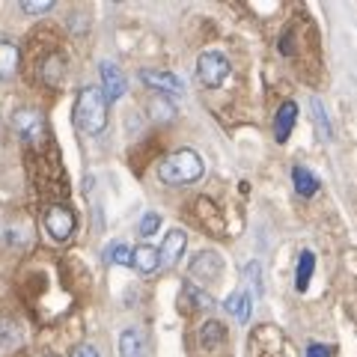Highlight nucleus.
Segmentation results:
<instances>
[{
	"mask_svg": "<svg viewBox=\"0 0 357 357\" xmlns=\"http://www.w3.org/2000/svg\"><path fill=\"white\" fill-rule=\"evenodd\" d=\"M310 114H312V128H316V137L321 143H331L333 126H331V116H328L325 105H321V98H310Z\"/></svg>",
	"mask_w": 357,
	"mask_h": 357,
	"instance_id": "ddd939ff",
	"label": "nucleus"
},
{
	"mask_svg": "<svg viewBox=\"0 0 357 357\" xmlns=\"http://www.w3.org/2000/svg\"><path fill=\"white\" fill-rule=\"evenodd\" d=\"M13 126H15V131H18L27 143H39V140L45 137V119H42L39 110H30V107L15 110Z\"/></svg>",
	"mask_w": 357,
	"mask_h": 357,
	"instance_id": "39448f33",
	"label": "nucleus"
},
{
	"mask_svg": "<svg viewBox=\"0 0 357 357\" xmlns=\"http://www.w3.org/2000/svg\"><path fill=\"white\" fill-rule=\"evenodd\" d=\"M140 81L146 84V86H152V89H161V93H167V96H182V93H185L182 81H178L176 75H170V72L143 69V72H140Z\"/></svg>",
	"mask_w": 357,
	"mask_h": 357,
	"instance_id": "0eeeda50",
	"label": "nucleus"
},
{
	"mask_svg": "<svg viewBox=\"0 0 357 357\" xmlns=\"http://www.w3.org/2000/svg\"><path fill=\"white\" fill-rule=\"evenodd\" d=\"M223 310H227L238 325H248L250 312H253V301H250V295L244 292V289H238V292H232L227 301H223Z\"/></svg>",
	"mask_w": 357,
	"mask_h": 357,
	"instance_id": "9b49d317",
	"label": "nucleus"
},
{
	"mask_svg": "<svg viewBox=\"0 0 357 357\" xmlns=\"http://www.w3.org/2000/svg\"><path fill=\"white\" fill-rule=\"evenodd\" d=\"M292 182H295V191L301 197H312L319 191V178L312 176L307 167H292Z\"/></svg>",
	"mask_w": 357,
	"mask_h": 357,
	"instance_id": "a211bd4d",
	"label": "nucleus"
},
{
	"mask_svg": "<svg viewBox=\"0 0 357 357\" xmlns=\"http://www.w3.org/2000/svg\"><path fill=\"white\" fill-rule=\"evenodd\" d=\"M18 63H21V54L13 42L0 39V81H6V77H13L18 72Z\"/></svg>",
	"mask_w": 357,
	"mask_h": 357,
	"instance_id": "4468645a",
	"label": "nucleus"
},
{
	"mask_svg": "<svg viewBox=\"0 0 357 357\" xmlns=\"http://www.w3.org/2000/svg\"><path fill=\"white\" fill-rule=\"evenodd\" d=\"M185 244H188V236H185L182 229H170V232H167L164 248L158 250L161 265H176V262H178V256L185 253Z\"/></svg>",
	"mask_w": 357,
	"mask_h": 357,
	"instance_id": "f8f14e48",
	"label": "nucleus"
},
{
	"mask_svg": "<svg viewBox=\"0 0 357 357\" xmlns=\"http://www.w3.org/2000/svg\"><path fill=\"white\" fill-rule=\"evenodd\" d=\"M191 274L194 277H199V280H218V277L223 274V259L218 253H211V250H206V253H197L194 256V262H191Z\"/></svg>",
	"mask_w": 357,
	"mask_h": 357,
	"instance_id": "6e6552de",
	"label": "nucleus"
},
{
	"mask_svg": "<svg viewBox=\"0 0 357 357\" xmlns=\"http://www.w3.org/2000/svg\"><path fill=\"white\" fill-rule=\"evenodd\" d=\"M295 119H298V105L295 102H283L280 107H277V116H274V140L277 143H286L289 137H292Z\"/></svg>",
	"mask_w": 357,
	"mask_h": 357,
	"instance_id": "1a4fd4ad",
	"label": "nucleus"
},
{
	"mask_svg": "<svg viewBox=\"0 0 357 357\" xmlns=\"http://www.w3.org/2000/svg\"><path fill=\"white\" fill-rule=\"evenodd\" d=\"M75 211L66 208V206H51L45 211V229L54 241H69L72 232H75Z\"/></svg>",
	"mask_w": 357,
	"mask_h": 357,
	"instance_id": "20e7f679",
	"label": "nucleus"
},
{
	"mask_svg": "<svg viewBox=\"0 0 357 357\" xmlns=\"http://www.w3.org/2000/svg\"><path fill=\"white\" fill-rule=\"evenodd\" d=\"M312 268H316V256H312V250H301V256H298V274H295V289H298V292H307Z\"/></svg>",
	"mask_w": 357,
	"mask_h": 357,
	"instance_id": "f3484780",
	"label": "nucleus"
},
{
	"mask_svg": "<svg viewBox=\"0 0 357 357\" xmlns=\"http://www.w3.org/2000/svg\"><path fill=\"white\" fill-rule=\"evenodd\" d=\"M307 357H333V351H331V345L310 342V345H307Z\"/></svg>",
	"mask_w": 357,
	"mask_h": 357,
	"instance_id": "b1692460",
	"label": "nucleus"
},
{
	"mask_svg": "<svg viewBox=\"0 0 357 357\" xmlns=\"http://www.w3.org/2000/svg\"><path fill=\"white\" fill-rule=\"evenodd\" d=\"M51 6H54V0H24V3H21V9H24L27 15H42V13H48Z\"/></svg>",
	"mask_w": 357,
	"mask_h": 357,
	"instance_id": "4be33fe9",
	"label": "nucleus"
},
{
	"mask_svg": "<svg viewBox=\"0 0 357 357\" xmlns=\"http://www.w3.org/2000/svg\"><path fill=\"white\" fill-rule=\"evenodd\" d=\"M131 268L137 274H155L161 268V259H158V250L152 248V244H140V248L131 250Z\"/></svg>",
	"mask_w": 357,
	"mask_h": 357,
	"instance_id": "9d476101",
	"label": "nucleus"
},
{
	"mask_svg": "<svg viewBox=\"0 0 357 357\" xmlns=\"http://www.w3.org/2000/svg\"><path fill=\"white\" fill-rule=\"evenodd\" d=\"M280 54H283V57H286V54H289V57L295 54V33H286V36L280 39Z\"/></svg>",
	"mask_w": 357,
	"mask_h": 357,
	"instance_id": "a878e982",
	"label": "nucleus"
},
{
	"mask_svg": "<svg viewBox=\"0 0 357 357\" xmlns=\"http://www.w3.org/2000/svg\"><path fill=\"white\" fill-rule=\"evenodd\" d=\"M98 72H102V86H98V89L105 93L107 105H110V102H119L122 93H126V75L119 72V66L110 63V60H105L102 66H98Z\"/></svg>",
	"mask_w": 357,
	"mask_h": 357,
	"instance_id": "423d86ee",
	"label": "nucleus"
},
{
	"mask_svg": "<svg viewBox=\"0 0 357 357\" xmlns=\"http://www.w3.org/2000/svg\"><path fill=\"white\" fill-rule=\"evenodd\" d=\"M75 126L84 134H102L107 126V98L98 86H84L75 102Z\"/></svg>",
	"mask_w": 357,
	"mask_h": 357,
	"instance_id": "f03ea898",
	"label": "nucleus"
},
{
	"mask_svg": "<svg viewBox=\"0 0 357 357\" xmlns=\"http://www.w3.org/2000/svg\"><path fill=\"white\" fill-rule=\"evenodd\" d=\"M223 337H227V328L220 325V321H206L203 328H199V345H203L206 351H211V349H218V345L223 342Z\"/></svg>",
	"mask_w": 357,
	"mask_h": 357,
	"instance_id": "dca6fc26",
	"label": "nucleus"
},
{
	"mask_svg": "<svg viewBox=\"0 0 357 357\" xmlns=\"http://www.w3.org/2000/svg\"><path fill=\"white\" fill-rule=\"evenodd\" d=\"M69 357H102V354H98V351L93 349V345L81 342V345H75V349H72V354H69Z\"/></svg>",
	"mask_w": 357,
	"mask_h": 357,
	"instance_id": "393cba45",
	"label": "nucleus"
},
{
	"mask_svg": "<svg viewBox=\"0 0 357 357\" xmlns=\"http://www.w3.org/2000/svg\"><path fill=\"white\" fill-rule=\"evenodd\" d=\"M197 75H199V84L215 89V86H220L223 81H227L229 60L223 57L220 51H203L199 54V60H197Z\"/></svg>",
	"mask_w": 357,
	"mask_h": 357,
	"instance_id": "7ed1b4c3",
	"label": "nucleus"
},
{
	"mask_svg": "<svg viewBox=\"0 0 357 357\" xmlns=\"http://www.w3.org/2000/svg\"><path fill=\"white\" fill-rule=\"evenodd\" d=\"M45 81L48 84H57L60 81V57H51L48 66H45Z\"/></svg>",
	"mask_w": 357,
	"mask_h": 357,
	"instance_id": "5701e85b",
	"label": "nucleus"
},
{
	"mask_svg": "<svg viewBox=\"0 0 357 357\" xmlns=\"http://www.w3.org/2000/svg\"><path fill=\"white\" fill-rule=\"evenodd\" d=\"M102 256H105V262H110V265H131V250L122 241L107 244Z\"/></svg>",
	"mask_w": 357,
	"mask_h": 357,
	"instance_id": "6ab92c4d",
	"label": "nucleus"
},
{
	"mask_svg": "<svg viewBox=\"0 0 357 357\" xmlns=\"http://www.w3.org/2000/svg\"><path fill=\"white\" fill-rule=\"evenodd\" d=\"M158 227H161V215L149 211V215H143V220H140V236H143V238H149L152 232H158Z\"/></svg>",
	"mask_w": 357,
	"mask_h": 357,
	"instance_id": "412c9836",
	"label": "nucleus"
},
{
	"mask_svg": "<svg viewBox=\"0 0 357 357\" xmlns=\"http://www.w3.org/2000/svg\"><path fill=\"white\" fill-rule=\"evenodd\" d=\"M185 295L194 301V307H199V310H215V301H211L203 289L199 286H194V283H185Z\"/></svg>",
	"mask_w": 357,
	"mask_h": 357,
	"instance_id": "aec40b11",
	"label": "nucleus"
},
{
	"mask_svg": "<svg viewBox=\"0 0 357 357\" xmlns=\"http://www.w3.org/2000/svg\"><path fill=\"white\" fill-rule=\"evenodd\" d=\"M206 173V167H203V158L194 152V149H178L173 155H167V158L158 164V178L164 185H194L199 182Z\"/></svg>",
	"mask_w": 357,
	"mask_h": 357,
	"instance_id": "f257e3e1",
	"label": "nucleus"
},
{
	"mask_svg": "<svg viewBox=\"0 0 357 357\" xmlns=\"http://www.w3.org/2000/svg\"><path fill=\"white\" fill-rule=\"evenodd\" d=\"M119 357H146V345H143L140 331H122L119 333Z\"/></svg>",
	"mask_w": 357,
	"mask_h": 357,
	"instance_id": "2eb2a0df",
	"label": "nucleus"
}]
</instances>
